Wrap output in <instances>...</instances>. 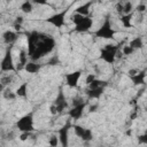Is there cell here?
<instances>
[{
	"label": "cell",
	"mask_w": 147,
	"mask_h": 147,
	"mask_svg": "<svg viewBox=\"0 0 147 147\" xmlns=\"http://www.w3.org/2000/svg\"><path fill=\"white\" fill-rule=\"evenodd\" d=\"M80 75H82V71L80 70H77V71L67 74L65 75V83H67V85L69 87H77L78 80L80 78Z\"/></svg>",
	"instance_id": "cell-10"
},
{
	"label": "cell",
	"mask_w": 147,
	"mask_h": 147,
	"mask_svg": "<svg viewBox=\"0 0 147 147\" xmlns=\"http://www.w3.org/2000/svg\"><path fill=\"white\" fill-rule=\"evenodd\" d=\"M24 69H25L29 74H37V72L40 70V64H38V63L31 61V62H28V63H26V65H25Z\"/></svg>",
	"instance_id": "cell-16"
},
{
	"label": "cell",
	"mask_w": 147,
	"mask_h": 147,
	"mask_svg": "<svg viewBox=\"0 0 147 147\" xmlns=\"http://www.w3.org/2000/svg\"><path fill=\"white\" fill-rule=\"evenodd\" d=\"M49 109H51V114H53V115H54V114H57V110H56V108H55V106H54V105H53V106H51V108H49Z\"/></svg>",
	"instance_id": "cell-39"
},
{
	"label": "cell",
	"mask_w": 147,
	"mask_h": 147,
	"mask_svg": "<svg viewBox=\"0 0 147 147\" xmlns=\"http://www.w3.org/2000/svg\"><path fill=\"white\" fill-rule=\"evenodd\" d=\"M138 141H139L140 144H145V145H147V131H146L144 134H141V136L138 137Z\"/></svg>",
	"instance_id": "cell-31"
},
{
	"label": "cell",
	"mask_w": 147,
	"mask_h": 147,
	"mask_svg": "<svg viewBox=\"0 0 147 147\" xmlns=\"http://www.w3.org/2000/svg\"><path fill=\"white\" fill-rule=\"evenodd\" d=\"M3 98L6 99V100H14L17 95H16V93H14V92H11L10 90H6V91H3Z\"/></svg>",
	"instance_id": "cell-25"
},
{
	"label": "cell",
	"mask_w": 147,
	"mask_h": 147,
	"mask_svg": "<svg viewBox=\"0 0 147 147\" xmlns=\"http://www.w3.org/2000/svg\"><path fill=\"white\" fill-rule=\"evenodd\" d=\"M92 25H93V20L91 17H86L80 24L76 25L75 31H77V32H86L92 28Z\"/></svg>",
	"instance_id": "cell-11"
},
{
	"label": "cell",
	"mask_w": 147,
	"mask_h": 147,
	"mask_svg": "<svg viewBox=\"0 0 147 147\" xmlns=\"http://www.w3.org/2000/svg\"><path fill=\"white\" fill-rule=\"evenodd\" d=\"M11 82V76H3L2 78H1V85L2 86H5V85H7V84H9Z\"/></svg>",
	"instance_id": "cell-30"
},
{
	"label": "cell",
	"mask_w": 147,
	"mask_h": 147,
	"mask_svg": "<svg viewBox=\"0 0 147 147\" xmlns=\"http://www.w3.org/2000/svg\"><path fill=\"white\" fill-rule=\"evenodd\" d=\"M22 23H23V17H22V16H17V17H16V20H15V24L21 25Z\"/></svg>",
	"instance_id": "cell-37"
},
{
	"label": "cell",
	"mask_w": 147,
	"mask_h": 147,
	"mask_svg": "<svg viewBox=\"0 0 147 147\" xmlns=\"http://www.w3.org/2000/svg\"><path fill=\"white\" fill-rule=\"evenodd\" d=\"M67 13H68V9H64L60 13H56V14L49 16L48 18H46V22L54 25L55 28H61L64 24V17H65Z\"/></svg>",
	"instance_id": "cell-7"
},
{
	"label": "cell",
	"mask_w": 147,
	"mask_h": 147,
	"mask_svg": "<svg viewBox=\"0 0 147 147\" xmlns=\"http://www.w3.org/2000/svg\"><path fill=\"white\" fill-rule=\"evenodd\" d=\"M70 121H71V118H69L65 122V124L59 130V140H60V144L62 147H68V145H69V130H70V127H72Z\"/></svg>",
	"instance_id": "cell-6"
},
{
	"label": "cell",
	"mask_w": 147,
	"mask_h": 147,
	"mask_svg": "<svg viewBox=\"0 0 147 147\" xmlns=\"http://www.w3.org/2000/svg\"><path fill=\"white\" fill-rule=\"evenodd\" d=\"M119 51V47L116 45H105V47L100 52V57L107 62V63H114L115 59L117 57V53Z\"/></svg>",
	"instance_id": "cell-3"
},
{
	"label": "cell",
	"mask_w": 147,
	"mask_h": 147,
	"mask_svg": "<svg viewBox=\"0 0 147 147\" xmlns=\"http://www.w3.org/2000/svg\"><path fill=\"white\" fill-rule=\"evenodd\" d=\"M59 63V57L57 56H53L49 61H48V64L49 65H55V64H57Z\"/></svg>",
	"instance_id": "cell-34"
},
{
	"label": "cell",
	"mask_w": 147,
	"mask_h": 147,
	"mask_svg": "<svg viewBox=\"0 0 147 147\" xmlns=\"http://www.w3.org/2000/svg\"><path fill=\"white\" fill-rule=\"evenodd\" d=\"M13 137H14V133H13V132H10V133H8V139H9V140H11V139H14Z\"/></svg>",
	"instance_id": "cell-41"
},
{
	"label": "cell",
	"mask_w": 147,
	"mask_h": 147,
	"mask_svg": "<svg viewBox=\"0 0 147 147\" xmlns=\"http://www.w3.org/2000/svg\"><path fill=\"white\" fill-rule=\"evenodd\" d=\"M137 74H138V70H136V69L129 70V76H130V77H132V76H134V75H137Z\"/></svg>",
	"instance_id": "cell-38"
},
{
	"label": "cell",
	"mask_w": 147,
	"mask_h": 147,
	"mask_svg": "<svg viewBox=\"0 0 147 147\" xmlns=\"http://www.w3.org/2000/svg\"><path fill=\"white\" fill-rule=\"evenodd\" d=\"M72 129L75 130V133H76V136H78L79 138L83 136V133L85 132V127H83V126H80V125H77V124H74L72 125Z\"/></svg>",
	"instance_id": "cell-26"
},
{
	"label": "cell",
	"mask_w": 147,
	"mask_h": 147,
	"mask_svg": "<svg viewBox=\"0 0 147 147\" xmlns=\"http://www.w3.org/2000/svg\"><path fill=\"white\" fill-rule=\"evenodd\" d=\"M129 45H130L133 49H138V48H141V47L144 46L141 37H136V38H133V39L130 41V44H129Z\"/></svg>",
	"instance_id": "cell-20"
},
{
	"label": "cell",
	"mask_w": 147,
	"mask_h": 147,
	"mask_svg": "<svg viewBox=\"0 0 147 147\" xmlns=\"http://www.w3.org/2000/svg\"><path fill=\"white\" fill-rule=\"evenodd\" d=\"M103 90H105V87H99V88H95V90H87L86 94L90 99H98L103 93Z\"/></svg>",
	"instance_id": "cell-17"
},
{
	"label": "cell",
	"mask_w": 147,
	"mask_h": 147,
	"mask_svg": "<svg viewBox=\"0 0 147 147\" xmlns=\"http://www.w3.org/2000/svg\"><path fill=\"white\" fill-rule=\"evenodd\" d=\"M54 106H55L57 113H62L64 109L68 108V102H67V99L64 96V93H63L62 88H60V91H59V93H57V95L54 100Z\"/></svg>",
	"instance_id": "cell-8"
},
{
	"label": "cell",
	"mask_w": 147,
	"mask_h": 147,
	"mask_svg": "<svg viewBox=\"0 0 147 147\" xmlns=\"http://www.w3.org/2000/svg\"><path fill=\"white\" fill-rule=\"evenodd\" d=\"M146 11H147V10H146Z\"/></svg>",
	"instance_id": "cell-43"
},
{
	"label": "cell",
	"mask_w": 147,
	"mask_h": 147,
	"mask_svg": "<svg viewBox=\"0 0 147 147\" xmlns=\"http://www.w3.org/2000/svg\"><path fill=\"white\" fill-rule=\"evenodd\" d=\"M85 18H86L85 16H83V15H79V14H76V13H75V14L71 16V21L74 22V24H75V25H78V24H80V23H82V22H83Z\"/></svg>",
	"instance_id": "cell-24"
},
{
	"label": "cell",
	"mask_w": 147,
	"mask_h": 147,
	"mask_svg": "<svg viewBox=\"0 0 147 147\" xmlns=\"http://www.w3.org/2000/svg\"><path fill=\"white\" fill-rule=\"evenodd\" d=\"M1 71H17L16 67L14 65V61H13V55H11V48L9 47L6 51V54L1 61Z\"/></svg>",
	"instance_id": "cell-5"
},
{
	"label": "cell",
	"mask_w": 147,
	"mask_h": 147,
	"mask_svg": "<svg viewBox=\"0 0 147 147\" xmlns=\"http://www.w3.org/2000/svg\"><path fill=\"white\" fill-rule=\"evenodd\" d=\"M59 142H60L59 137H56V136H54V134L51 136V138H49V145H51V147H56Z\"/></svg>",
	"instance_id": "cell-28"
},
{
	"label": "cell",
	"mask_w": 147,
	"mask_h": 147,
	"mask_svg": "<svg viewBox=\"0 0 147 147\" xmlns=\"http://www.w3.org/2000/svg\"><path fill=\"white\" fill-rule=\"evenodd\" d=\"M130 78H131V80L133 82L134 85H144L145 84V78H146V70L138 71L137 75H134Z\"/></svg>",
	"instance_id": "cell-14"
},
{
	"label": "cell",
	"mask_w": 147,
	"mask_h": 147,
	"mask_svg": "<svg viewBox=\"0 0 147 147\" xmlns=\"http://www.w3.org/2000/svg\"><path fill=\"white\" fill-rule=\"evenodd\" d=\"M16 126L21 132H30V133L33 132L34 131V129H33V113H29V114L22 116L17 121Z\"/></svg>",
	"instance_id": "cell-4"
},
{
	"label": "cell",
	"mask_w": 147,
	"mask_h": 147,
	"mask_svg": "<svg viewBox=\"0 0 147 147\" xmlns=\"http://www.w3.org/2000/svg\"><path fill=\"white\" fill-rule=\"evenodd\" d=\"M26 92H28V83H23L21 84L17 90H16V95L17 96H22V98H25L26 96Z\"/></svg>",
	"instance_id": "cell-18"
},
{
	"label": "cell",
	"mask_w": 147,
	"mask_h": 147,
	"mask_svg": "<svg viewBox=\"0 0 147 147\" xmlns=\"http://www.w3.org/2000/svg\"><path fill=\"white\" fill-rule=\"evenodd\" d=\"M96 107H98L96 105H94V106H91V107H90V111H91V113H92V111H95Z\"/></svg>",
	"instance_id": "cell-40"
},
{
	"label": "cell",
	"mask_w": 147,
	"mask_h": 147,
	"mask_svg": "<svg viewBox=\"0 0 147 147\" xmlns=\"http://www.w3.org/2000/svg\"><path fill=\"white\" fill-rule=\"evenodd\" d=\"M86 107V102H82L79 105H75L70 110H69V117L71 119H79L83 116V111Z\"/></svg>",
	"instance_id": "cell-9"
},
{
	"label": "cell",
	"mask_w": 147,
	"mask_h": 147,
	"mask_svg": "<svg viewBox=\"0 0 147 147\" xmlns=\"http://www.w3.org/2000/svg\"><path fill=\"white\" fill-rule=\"evenodd\" d=\"M106 86H107V82L95 79V80H93V82L88 85V90H95V88H99V87H106Z\"/></svg>",
	"instance_id": "cell-19"
},
{
	"label": "cell",
	"mask_w": 147,
	"mask_h": 147,
	"mask_svg": "<svg viewBox=\"0 0 147 147\" xmlns=\"http://www.w3.org/2000/svg\"><path fill=\"white\" fill-rule=\"evenodd\" d=\"M30 134H31L30 132H22V134L20 136V139H21L22 141H24V140H26V139L30 137Z\"/></svg>",
	"instance_id": "cell-35"
},
{
	"label": "cell",
	"mask_w": 147,
	"mask_h": 147,
	"mask_svg": "<svg viewBox=\"0 0 147 147\" xmlns=\"http://www.w3.org/2000/svg\"><path fill=\"white\" fill-rule=\"evenodd\" d=\"M32 9H33V7H32V2L31 1H24L22 5H21V10L23 11V13H31L32 11Z\"/></svg>",
	"instance_id": "cell-22"
},
{
	"label": "cell",
	"mask_w": 147,
	"mask_h": 147,
	"mask_svg": "<svg viewBox=\"0 0 147 147\" xmlns=\"http://www.w3.org/2000/svg\"><path fill=\"white\" fill-rule=\"evenodd\" d=\"M131 11H132V3L131 2H125L124 3V10H123L124 15L131 14Z\"/></svg>",
	"instance_id": "cell-29"
},
{
	"label": "cell",
	"mask_w": 147,
	"mask_h": 147,
	"mask_svg": "<svg viewBox=\"0 0 147 147\" xmlns=\"http://www.w3.org/2000/svg\"><path fill=\"white\" fill-rule=\"evenodd\" d=\"M116 10H117L118 13H123V10H124V5L117 3V5H116Z\"/></svg>",
	"instance_id": "cell-36"
},
{
	"label": "cell",
	"mask_w": 147,
	"mask_h": 147,
	"mask_svg": "<svg viewBox=\"0 0 147 147\" xmlns=\"http://www.w3.org/2000/svg\"><path fill=\"white\" fill-rule=\"evenodd\" d=\"M92 6V2L90 1V2H85V3H83L82 6H79V7H77L76 9H75V11H76V14H79V15H83V16H85V17H88V14H90V7Z\"/></svg>",
	"instance_id": "cell-15"
},
{
	"label": "cell",
	"mask_w": 147,
	"mask_h": 147,
	"mask_svg": "<svg viewBox=\"0 0 147 147\" xmlns=\"http://www.w3.org/2000/svg\"><path fill=\"white\" fill-rule=\"evenodd\" d=\"M2 39H3V41H5L6 44L11 45L13 42L16 41V39H17V33L14 32V31L7 30V31L3 32V34H2Z\"/></svg>",
	"instance_id": "cell-13"
},
{
	"label": "cell",
	"mask_w": 147,
	"mask_h": 147,
	"mask_svg": "<svg viewBox=\"0 0 147 147\" xmlns=\"http://www.w3.org/2000/svg\"><path fill=\"white\" fill-rule=\"evenodd\" d=\"M28 52H25V49H21L20 54H18V64L16 67L17 70H22L25 68L26 63H28Z\"/></svg>",
	"instance_id": "cell-12"
},
{
	"label": "cell",
	"mask_w": 147,
	"mask_h": 147,
	"mask_svg": "<svg viewBox=\"0 0 147 147\" xmlns=\"http://www.w3.org/2000/svg\"><path fill=\"white\" fill-rule=\"evenodd\" d=\"M146 110H147V107H146Z\"/></svg>",
	"instance_id": "cell-42"
},
{
	"label": "cell",
	"mask_w": 147,
	"mask_h": 147,
	"mask_svg": "<svg viewBox=\"0 0 147 147\" xmlns=\"http://www.w3.org/2000/svg\"><path fill=\"white\" fill-rule=\"evenodd\" d=\"M54 46H55V40L52 37H49V36L42 34L41 39L38 41V44L36 45V47L33 48V51L30 52V53H28V55H29V57L32 61L39 60L44 55L51 53L54 49Z\"/></svg>",
	"instance_id": "cell-1"
},
{
	"label": "cell",
	"mask_w": 147,
	"mask_h": 147,
	"mask_svg": "<svg viewBox=\"0 0 147 147\" xmlns=\"http://www.w3.org/2000/svg\"><path fill=\"white\" fill-rule=\"evenodd\" d=\"M80 138H82V140L85 141V142L91 141V140L93 139V133H92V131H91L90 129H85V132L83 133V136H82Z\"/></svg>",
	"instance_id": "cell-23"
},
{
	"label": "cell",
	"mask_w": 147,
	"mask_h": 147,
	"mask_svg": "<svg viewBox=\"0 0 147 147\" xmlns=\"http://www.w3.org/2000/svg\"><path fill=\"white\" fill-rule=\"evenodd\" d=\"M133 52H134V49H133L130 45L124 46V47H123V49H122V54H124V55H131Z\"/></svg>",
	"instance_id": "cell-27"
},
{
	"label": "cell",
	"mask_w": 147,
	"mask_h": 147,
	"mask_svg": "<svg viewBox=\"0 0 147 147\" xmlns=\"http://www.w3.org/2000/svg\"><path fill=\"white\" fill-rule=\"evenodd\" d=\"M95 36L98 38H102V39H113L114 38L115 30L111 28V23H110L109 16H107L105 18V22L102 23V25L95 31Z\"/></svg>",
	"instance_id": "cell-2"
},
{
	"label": "cell",
	"mask_w": 147,
	"mask_h": 147,
	"mask_svg": "<svg viewBox=\"0 0 147 147\" xmlns=\"http://www.w3.org/2000/svg\"><path fill=\"white\" fill-rule=\"evenodd\" d=\"M132 13L131 14H127V15H123L121 17V22L123 23L124 28H132V23H131V20H132Z\"/></svg>",
	"instance_id": "cell-21"
},
{
	"label": "cell",
	"mask_w": 147,
	"mask_h": 147,
	"mask_svg": "<svg viewBox=\"0 0 147 147\" xmlns=\"http://www.w3.org/2000/svg\"><path fill=\"white\" fill-rule=\"evenodd\" d=\"M136 9H137L138 13H142V11H146V10H147V7H146L145 3H139Z\"/></svg>",
	"instance_id": "cell-32"
},
{
	"label": "cell",
	"mask_w": 147,
	"mask_h": 147,
	"mask_svg": "<svg viewBox=\"0 0 147 147\" xmlns=\"http://www.w3.org/2000/svg\"><path fill=\"white\" fill-rule=\"evenodd\" d=\"M93 80H95V76L93 75V74H90V75H87V77H86V84L87 85H90Z\"/></svg>",
	"instance_id": "cell-33"
}]
</instances>
